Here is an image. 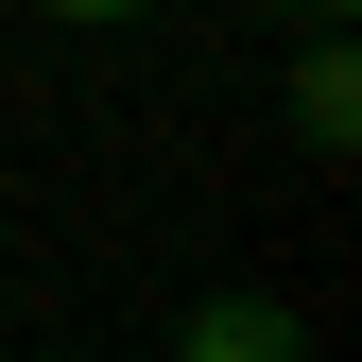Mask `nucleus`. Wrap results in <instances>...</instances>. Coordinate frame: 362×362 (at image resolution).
<instances>
[{
  "label": "nucleus",
  "instance_id": "obj_1",
  "mask_svg": "<svg viewBox=\"0 0 362 362\" xmlns=\"http://www.w3.org/2000/svg\"><path fill=\"white\" fill-rule=\"evenodd\" d=\"M173 362H310V345H293V310H259V293H207L190 328H173Z\"/></svg>",
  "mask_w": 362,
  "mask_h": 362
},
{
  "label": "nucleus",
  "instance_id": "obj_2",
  "mask_svg": "<svg viewBox=\"0 0 362 362\" xmlns=\"http://www.w3.org/2000/svg\"><path fill=\"white\" fill-rule=\"evenodd\" d=\"M293 121H310V156L362 139V52H345V35H310V52H293Z\"/></svg>",
  "mask_w": 362,
  "mask_h": 362
},
{
  "label": "nucleus",
  "instance_id": "obj_3",
  "mask_svg": "<svg viewBox=\"0 0 362 362\" xmlns=\"http://www.w3.org/2000/svg\"><path fill=\"white\" fill-rule=\"evenodd\" d=\"M52 18H139V0H52Z\"/></svg>",
  "mask_w": 362,
  "mask_h": 362
},
{
  "label": "nucleus",
  "instance_id": "obj_4",
  "mask_svg": "<svg viewBox=\"0 0 362 362\" xmlns=\"http://www.w3.org/2000/svg\"><path fill=\"white\" fill-rule=\"evenodd\" d=\"M310 18H345V0H310Z\"/></svg>",
  "mask_w": 362,
  "mask_h": 362
}]
</instances>
